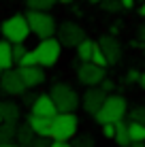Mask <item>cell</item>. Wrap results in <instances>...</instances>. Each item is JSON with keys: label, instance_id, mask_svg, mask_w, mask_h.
<instances>
[{"label": "cell", "instance_id": "cell-1", "mask_svg": "<svg viewBox=\"0 0 145 147\" xmlns=\"http://www.w3.org/2000/svg\"><path fill=\"white\" fill-rule=\"evenodd\" d=\"M124 117H128V105H126V98L119 94H109L107 100L103 102V107L98 109V113L94 115V119L100 126L103 124H117Z\"/></svg>", "mask_w": 145, "mask_h": 147}, {"label": "cell", "instance_id": "cell-2", "mask_svg": "<svg viewBox=\"0 0 145 147\" xmlns=\"http://www.w3.org/2000/svg\"><path fill=\"white\" fill-rule=\"evenodd\" d=\"M0 34H2V38L11 40V43H26L28 36L32 34L26 13L24 15L15 13V15H11V17H7L2 24H0Z\"/></svg>", "mask_w": 145, "mask_h": 147}, {"label": "cell", "instance_id": "cell-3", "mask_svg": "<svg viewBox=\"0 0 145 147\" xmlns=\"http://www.w3.org/2000/svg\"><path fill=\"white\" fill-rule=\"evenodd\" d=\"M30 30H32L34 36L38 38H49V36H56V30H58V22L51 13L47 11H36V9H28L26 11Z\"/></svg>", "mask_w": 145, "mask_h": 147}, {"label": "cell", "instance_id": "cell-4", "mask_svg": "<svg viewBox=\"0 0 145 147\" xmlns=\"http://www.w3.org/2000/svg\"><path fill=\"white\" fill-rule=\"evenodd\" d=\"M49 96L53 98V102H56L60 113L77 111V107L81 105V96L75 92V88H71L68 83H53L49 88Z\"/></svg>", "mask_w": 145, "mask_h": 147}, {"label": "cell", "instance_id": "cell-5", "mask_svg": "<svg viewBox=\"0 0 145 147\" xmlns=\"http://www.w3.org/2000/svg\"><path fill=\"white\" fill-rule=\"evenodd\" d=\"M62 43L58 40V36H49V38H41L38 45L34 47L36 60L43 68H53L58 64L60 55H62Z\"/></svg>", "mask_w": 145, "mask_h": 147}, {"label": "cell", "instance_id": "cell-6", "mask_svg": "<svg viewBox=\"0 0 145 147\" xmlns=\"http://www.w3.org/2000/svg\"><path fill=\"white\" fill-rule=\"evenodd\" d=\"M79 132V117L71 113H58L53 117V128H51V139L53 141H71Z\"/></svg>", "mask_w": 145, "mask_h": 147}, {"label": "cell", "instance_id": "cell-7", "mask_svg": "<svg viewBox=\"0 0 145 147\" xmlns=\"http://www.w3.org/2000/svg\"><path fill=\"white\" fill-rule=\"evenodd\" d=\"M56 36L58 40L62 43V47L66 49H77V45L86 38V30L79 26L77 22H60L58 24V30H56Z\"/></svg>", "mask_w": 145, "mask_h": 147}, {"label": "cell", "instance_id": "cell-8", "mask_svg": "<svg viewBox=\"0 0 145 147\" xmlns=\"http://www.w3.org/2000/svg\"><path fill=\"white\" fill-rule=\"evenodd\" d=\"M0 90H2V94H7V96H24L30 88L26 85L19 68H7V70H2Z\"/></svg>", "mask_w": 145, "mask_h": 147}, {"label": "cell", "instance_id": "cell-9", "mask_svg": "<svg viewBox=\"0 0 145 147\" xmlns=\"http://www.w3.org/2000/svg\"><path fill=\"white\" fill-rule=\"evenodd\" d=\"M107 77L105 73V66H98L94 62H81L77 66V81L86 88H92V85H100V81Z\"/></svg>", "mask_w": 145, "mask_h": 147}, {"label": "cell", "instance_id": "cell-10", "mask_svg": "<svg viewBox=\"0 0 145 147\" xmlns=\"http://www.w3.org/2000/svg\"><path fill=\"white\" fill-rule=\"evenodd\" d=\"M107 92L100 88V85H92V88L86 90V94L81 96V107L88 115H96L98 109L103 107V102L107 100Z\"/></svg>", "mask_w": 145, "mask_h": 147}, {"label": "cell", "instance_id": "cell-11", "mask_svg": "<svg viewBox=\"0 0 145 147\" xmlns=\"http://www.w3.org/2000/svg\"><path fill=\"white\" fill-rule=\"evenodd\" d=\"M96 43H98V47L105 51V55H107L109 66H113V64H117L119 60H122L124 49H122V43L115 38V34H105V36H100Z\"/></svg>", "mask_w": 145, "mask_h": 147}, {"label": "cell", "instance_id": "cell-12", "mask_svg": "<svg viewBox=\"0 0 145 147\" xmlns=\"http://www.w3.org/2000/svg\"><path fill=\"white\" fill-rule=\"evenodd\" d=\"M30 113H36V115H43V117H56L60 113L56 102H53V98L47 94H36V98L32 100V105H30Z\"/></svg>", "mask_w": 145, "mask_h": 147}, {"label": "cell", "instance_id": "cell-13", "mask_svg": "<svg viewBox=\"0 0 145 147\" xmlns=\"http://www.w3.org/2000/svg\"><path fill=\"white\" fill-rule=\"evenodd\" d=\"M19 73H22L24 81H26V85L30 90L38 88V85L45 83V79H47V75H45V68L41 64H34V66H17Z\"/></svg>", "mask_w": 145, "mask_h": 147}, {"label": "cell", "instance_id": "cell-14", "mask_svg": "<svg viewBox=\"0 0 145 147\" xmlns=\"http://www.w3.org/2000/svg\"><path fill=\"white\" fill-rule=\"evenodd\" d=\"M26 121H28L30 126H32V130H34V134H36V136H49V139H51L53 117H43V115L30 113Z\"/></svg>", "mask_w": 145, "mask_h": 147}, {"label": "cell", "instance_id": "cell-15", "mask_svg": "<svg viewBox=\"0 0 145 147\" xmlns=\"http://www.w3.org/2000/svg\"><path fill=\"white\" fill-rule=\"evenodd\" d=\"M0 115H2V121L17 124L19 117H22V109H19V105L13 102V100H0Z\"/></svg>", "mask_w": 145, "mask_h": 147}, {"label": "cell", "instance_id": "cell-16", "mask_svg": "<svg viewBox=\"0 0 145 147\" xmlns=\"http://www.w3.org/2000/svg\"><path fill=\"white\" fill-rule=\"evenodd\" d=\"M15 66V58H13V43L7 38L0 40V68L7 70Z\"/></svg>", "mask_w": 145, "mask_h": 147}, {"label": "cell", "instance_id": "cell-17", "mask_svg": "<svg viewBox=\"0 0 145 147\" xmlns=\"http://www.w3.org/2000/svg\"><path fill=\"white\" fill-rule=\"evenodd\" d=\"M34 130L32 126L28 124V121H24V124H17V130H15V139H17V143L22 147H30V143L34 141Z\"/></svg>", "mask_w": 145, "mask_h": 147}, {"label": "cell", "instance_id": "cell-18", "mask_svg": "<svg viewBox=\"0 0 145 147\" xmlns=\"http://www.w3.org/2000/svg\"><path fill=\"white\" fill-rule=\"evenodd\" d=\"M113 141L117 143V147H130L132 139H130V132H128V124L124 119L115 124V136H113Z\"/></svg>", "mask_w": 145, "mask_h": 147}, {"label": "cell", "instance_id": "cell-19", "mask_svg": "<svg viewBox=\"0 0 145 147\" xmlns=\"http://www.w3.org/2000/svg\"><path fill=\"white\" fill-rule=\"evenodd\" d=\"M94 47H96V43H94L92 38H83L81 43L77 45V58H79V62H90L92 60V51H94Z\"/></svg>", "mask_w": 145, "mask_h": 147}, {"label": "cell", "instance_id": "cell-20", "mask_svg": "<svg viewBox=\"0 0 145 147\" xmlns=\"http://www.w3.org/2000/svg\"><path fill=\"white\" fill-rule=\"evenodd\" d=\"M128 132H130L132 143H145V124L130 119V124H128Z\"/></svg>", "mask_w": 145, "mask_h": 147}, {"label": "cell", "instance_id": "cell-21", "mask_svg": "<svg viewBox=\"0 0 145 147\" xmlns=\"http://www.w3.org/2000/svg\"><path fill=\"white\" fill-rule=\"evenodd\" d=\"M15 130L17 124H9V121H0V143H9L15 139Z\"/></svg>", "mask_w": 145, "mask_h": 147}, {"label": "cell", "instance_id": "cell-22", "mask_svg": "<svg viewBox=\"0 0 145 147\" xmlns=\"http://www.w3.org/2000/svg\"><path fill=\"white\" fill-rule=\"evenodd\" d=\"M28 9H36V11H51L56 7L58 0H24Z\"/></svg>", "mask_w": 145, "mask_h": 147}, {"label": "cell", "instance_id": "cell-23", "mask_svg": "<svg viewBox=\"0 0 145 147\" xmlns=\"http://www.w3.org/2000/svg\"><path fill=\"white\" fill-rule=\"evenodd\" d=\"M90 62L98 64V66H105V68L109 66V60H107V55H105V51L98 47V43H96V47H94V51H92V60H90Z\"/></svg>", "mask_w": 145, "mask_h": 147}, {"label": "cell", "instance_id": "cell-24", "mask_svg": "<svg viewBox=\"0 0 145 147\" xmlns=\"http://www.w3.org/2000/svg\"><path fill=\"white\" fill-rule=\"evenodd\" d=\"M100 9L103 13H119L124 7L119 0H100Z\"/></svg>", "mask_w": 145, "mask_h": 147}, {"label": "cell", "instance_id": "cell-25", "mask_svg": "<svg viewBox=\"0 0 145 147\" xmlns=\"http://www.w3.org/2000/svg\"><path fill=\"white\" fill-rule=\"evenodd\" d=\"M128 119H132V121H141V124H145V107H143V105H137V107L128 109Z\"/></svg>", "mask_w": 145, "mask_h": 147}, {"label": "cell", "instance_id": "cell-26", "mask_svg": "<svg viewBox=\"0 0 145 147\" xmlns=\"http://www.w3.org/2000/svg\"><path fill=\"white\" fill-rule=\"evenodd\" d=\"M34 64H38V60H36V53H34V49L32 51H26V55H24L22 60L17 62V66H34Z\"/></svg>", "mask_w": 145, "mask_h": 147}, {"label": "cell", "instance_id": "cell-27", "mask_svg": "<svg viewBox=\"0 0 145 147\" xmlns=\"http://www.w3.org/2000/svg\"><path fill=\"white\" fill-rule=\"evenodd\" d=\"M73 147H94V139L90 134H86V136H75Z\"/></svg>", "mask_w": 145, "mask_h": 147}, {"label": "cell", "instance_id": "cell-28", "mask_svg": "<svg viewBox=\"0 0 145 147\" xmlns=\"http://www.w3.org/2000/svg\"><path fill=\"white\" fill-rule=\"evenodd\" d=\"M26 51H28V49L24 47V43H13V58H15V64H17L19 60L26 55Z\"/></svg>", "mask_w": 145, "mask_h": 147}, {"label": "cell", "instance_id": "cell-29", "mask_svg": "<svg viewBox=\"0 0 145 147\" xmlns=\"http://www.w3.org/2000/svg\"><path fill=\"white\" fill-rule=\"evenodd\" d=\"M139 79H141V73H139L137 68H130L124 75V81H126V83H139Z\"/></svg>", "mask_w": 145, "mask_h": 147}, {"label": "cell", "instance_id": "cell-30", "mask_svg": "<svg viewBox=\"0 0 145 147\" xmlns=\"http://www.w3.org/2000/svg\"><path fill=\"white\" fill-rule=\"evenodd\" d=\"M100 132H103L105 139H113V136H115V124H103Z\"/></svg>", "mask_w": 145, "mask_h": 147}, {"label": "cell", "instance_id": "cell-31", "mask_svg": "<svg viewBox=\"0 0 145 147\" xmlns=\"http://www.w3.org/2000/svg\"><path fill=\"white\" fill-rule=\"evenodd\" d=\"M49 145H51L49 136H34V141L30 143V147H49Z\"/></svg>", "mask_w": 145, "mask_h": 147}, {"label": "cell", "instance_id": "cell-32", "mask_svg": "<svg viewBox=\"0 0 145 147\" xmlns=\"http://www.w3.org/2000/svg\"><path fill=\"white\" fill-rule=\"evenodd\" d=\"M100 88H103L107 94H111V92H113V88H115V83H113L111 79H107V77H105V79L100 81Z\"/></svg>", "mask_w": 145, "mask_h": 147}, {"label": "cell", "instance_id": "cell-33", "mask_svg": "<svg viewBox=\"0 0 145 147\" xmlns=\"http://www.w3.org/2000/svg\"><path fill=\"white\" fill-rule=\"evenodd\" d=\"M137 38H139V40H141V43L145 45V22H143L141 26L137 28Z\"/></svg>", "mask_w": 145, "mask_h": 147}, {"label": "cell", "instance_id": "cell-34", "mask_svg": "<svg viewBox=\"0 0 145 147\" xmlns=\"http://www.w3.org/2000/svg\"><path fill=\"white\" fill-rule=\"evenodd\" d=\"M122 2V7L126 9V11H130V9H134V4H137V0H119Z\"/></svg>", "mask_w": 145, "mask_h": 147}, {"label": "cell", "instance_id": "cell-35", "mask_svg": "<svg viewBox=\"0 0 145 147\" xmlns=\"http://www.w3.org/2000/svg\"><path fill=\"white\" fill-rule=\"evenodd\" d=\"M49 147H73V145L68 143V141H53L51 139V145H49Z\"/></svg>", "mask_w": 145, "mask_h": 147}, {"label": "cell", "instance_id": "cell-36", "mask_svg": "<svg viewBox=\"0 0 145 147\" xmlns=\"http://www.w3.org/2000/svg\"><path fill=\"white\" fill-rule=\"evenodd\" d=\"M0 147H22L19 143H13V141H9V143H0Z\"/></svg>", "mask_w": 145, "mask_h": 147}, {"label": "cell", "instance_id": "cell-37", "mask_svg": "<svg viewBox=\"0 0 145 147\" xmlns=\"http://www.w3.org/2000/svg\"><path fill=\"white\" fill-rule=\"evenodd\" d=\"M139 15H141V17L145 19V0L141 2V7H139Z\"/></svg>", "mask_w": 145, "mask_h": 147}, {"label": "cell", "instance_id": "cell-38", "mask_svg": "<svg viewBox=\"0 0 145 147\" xmlns=\"http://www.w3.org/2000/svg\"><path fill=\"white\" fill-rule=\"evenodd\" d=\"M139 85L145 90V73H141V79H139Z\"/></svg>", "mask_w": 145, "mask_h": 147}, {"label": "cell", "instance_id": "cell-39", "mask_svg": "<svg viewBox=\"0 0 145 147\" xmlns=\"http://www.w3.org/2000/svg\"><path fill=\"white\" fill-rule=\"evenodd\" d=\"M60 4H71V2H75V0H58Z\"/></svg>", "mask_w": 145, "mask_h": 147}, {"label": "cell", "instance_id": "cell-40", "mask_svg": "<svg viewBox=\"0 0 145 147\" xmlns=\"http://www.w3.org/2000/svg\"><path fill=\"white\" fill-rule=\"evenodd\" d=\"M130 147H145V143H130Z\"/></svg>", "mask_w": 145, "mask_h": 147}, {"label": "cell", "instance_id": "cell-41", "mask_svg": "<svg viewBox=\"0 0 145 147\" xmlns=\"http://www.w3.org/2000/svg\"><path fill=\"white\" fill-rule=\"evenodd\" d=\"M90 4H100V0H88Z\"/></svg>", "mask_w": 145, "mask_h": 147}, {"label": "cell", "instance_id": "cell-42", "mask_svg": "<svg viewBox=\"0 0 145 147\" xmlns=\"http://www.w3.org/2000/svg\"><path fill=\"white\" fill-rule=\"evenodd\" d=\"M0 79H2V68H0Z\"/></svg>", "mask_w": 145, "mask_h": 147}, {"label": "cell", "instance_id": "cell-43", "mask_svg": "<svg viewBox=\"0 0 145 147\" xmlns=\"http://www.w3.org/2000/svg\"><path fill=\"white\" fill-rule=\"evenodd\" d=\"M0 121H2V115H0Z\"/></svg>", "mask_w": 145, "mask_h": 147}, {"label": "cell", "instance_id": "cell-44", "mask_svg": "<svg viewBox=\"0 0 145 147\" xmlns=\"http://www.w3.org/2000/svg\"><path fill=\"white\" fill-rule=\"evenodd\" d=\"M141 2H143V0H141Z\"/></svg>", "mask_w": 145, "mask_h": 147}]
</instances>
